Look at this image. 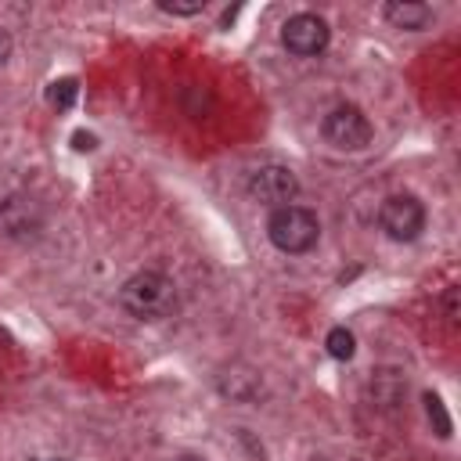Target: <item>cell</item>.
I'll list each match as a JSON object with an SVG mask.
<instances>
[{"label": "cell", "instance_id": "obj_1", "mask_svg": "<svg viewBox=\"0 0 461 461\" xmlns=\"http://www.w3.org/2000/svg\"><path fill=\"white\" fill-rule=\"evenodd\" d=\"M119 303L137 321H166V317L176 313L180 295H176L173 277H166L158 270H140V274H133V277L122 281Z\"/></svg>", "mask_w": 461, "mask_h": 461}, {"label": "cell", "instance_id": "obj_2", "mask_svg": "<svg viewBox=\"0 0 461 461\" xmlns=\"http://www.w3.org/2000/svg\"><path fill=\"white\" fill-rule=\"evenodd\" d=\"M267 238L277 252L285 256H303L310 252L317 241H321V220L303 209V205H281V209H270V220H267Z\"/></svg>", "mask_w": 461, "mask_h": 461}, {"label": "cell", "instance_id": "obj_3", "mask_svg": "<svg viewBox=\"0 0 461 461\" xmlns=\"http://www.w3.org/2000/svg\"><path fill=\"white\" fill-rule=\"evenodd\" d=\"M321 133H324V140H328L335 151H364V148L371 144V137H375L367 115H364L357 104H339V108H331V112L324 115V122H321Z\"/></svg>", "mask_w": 461, "mask_h": 461}, {"label": "cell", "instance_id": "obj_4", "mask_svg": "<svg viewBox=\"0 0 461 461\" xmlns=\"http://www.w3.org/2000/svg\"><path fill=\"white\" fill-rule=\"evenodd\" d=\"M378 227L393 241H414L425 230V205L414 194H389L378 209Z\"/></svg>", "mask_w": 461, "mask_h": 461}, {"label": "cell", "instance_id": "obj_5", "mask_svg": "<svg viewBox=\"0 0 461 461\" xmlns=\"http://www.w3.org/2000/svg\"><path fill=\"white\" fill-rule=\"evenodd\" d=\"M328 40H331V29H328V22H324L321 14H313V11L292 14V18L285 22V29H281V43H285L295 58H317V54L328 47Z\"/></svg>", "mask_w": 461, "mask_h": 461}, {"label": "cell", "instance_id": "obj_6", "mask_svg": "<svg viewBox=\"0 0 461 461\" xmlns=\"http://www.w3.org/2000/svg\"><path fill=\"white\" fill-rule=\"evenodd\" d=\"M249 194H252V202L270 205V209L292 205L299 194V176L288 166H259L249 176Z\"/></svg>", "mask_w": 461, "mask_h": 461}, {"label": "cell", "instance_id": "obj_7", "mask_svg": "<svg viewBox=\"0 0 461 461\" xmlns=\"http://www.w3.org/2000/svg\"><path fill=\"white\" fill-rule=\"evenodd\" d=\"M43 220L47 212L32 194H11L0 202V227L7 238H36L43 230Z\"/></svg>", "mask_w": 461, "mask_h": 461}, {"label": "cell", "instance_id": "obj_8", "mask_svg": "<svg viewBox=\"0 0 461 461\" xmlns=\"http://www.w3.org/2000/svg\"><path fill=\"white\" fill-rule=\"evenodd\" d=\"M371 400L378 411H400L407 400V375L400 367H378L371 375Z\"/></svg>", "mask_w": 461, "mask_h": 461}, {"label": "cell", "instance_id": "obj_9", "mask_svg": "<svg viewBox=\"0 0 461 461\" xmlns=\"http://www.w3.org/2000/svg\"><path fill=\"white\" fill-rule=\"evenodd\" d=\"M382 14L393 29H403V32H421L432 22V7L421 0H389L382 7Z\"/></svg>", "mask_w": 461, "mask_h": 461}, {"label": "cell", "instance_id": "obj_10", "mask_svg": "<svg viewBox=\"0 0 461 461\" xmlns=\"http://www.w3.org/2000/svg\"><path fill=\"white\" fill-rule=\"evenodd\" d=\"M216 389L223 400H234V403H249L263 393V378L252 371V367H234V371H223L216 378Z\"/></svg>", "mask_w": 461, "mask_h": 461}, {"label": "cell", "instance_id": "obj_11", "mask_svg": "<svg viewBox=\"0 0 461 461\" xmlns=\"http://www.w3.org/2000/svg\"><path fill=\"white\" fill-rule=\"evenodd\" d=\"M76 97H79V83H76L72 76H61V79H54V83L47 86V104H50V108H58V112L72 108V104H76Z\"/></svg>", "mask_w": 461, "mask_h": 461}, {"label": "cell", "instance_id": "obj_12", "mask_svg": "<svg viewBox=\"0 0 461 461\" xmlns=\"http://www.w3.org/2000/svg\"><path fill=\"white\" fill-rule=\"evenodd\" d=\"M324 346H328V353L335 357V360H353V353H357V335L349 331V328H331L328 331V339H324Z\"/></svg>", "mask_w": 461, "mask_h": 461}, {"label": "cell", "instance_id": "obj_13", "mask_svg": "<svg viewBox=\"0 0 461 461\" xmlns=\"http://www.w3.org/2000/svg\"><path fill=\"white\" fill-rule=\"evenodd\" d=\"M425 414H429L432 432H436L439 439H447V436H450V414H447V407H443V400H439L436 393H425Z\"/></svg>", "mask_w": 461, "mask_h": 461}, {"label": "cell", "instance_id": "obj_14", "mask_svg": "<svg viewBox=\"0 0 461 461\" xmlns=\"http://www.w3.org/2000/svg\"><path fill=\"white\" fill-rule=\"evenodd\" d=\"M209 104H212L209 90H202V86H187V90H184V112H187L191 119H205V115H209Z\"/></svg>", "mask_w": 461, "mask_h": 461}, {"label": "cell", "instance_id": "obj_15", "mask_svg": "<svg viewBox=\"0 0 461 461\" xmlns=\"http://www.w3.org/2000/svg\"><path fill=\"white\" fill-rule=\"evenodd\" d=\"M155 7H158V11H166V14L191 18V14H202V11H205V0H158Z\"/></svg>", "mask_w": 461, "mask_h": 461}, {"label": "cell", "instance_id": "obj_16", "mask_svg": "<svg viewBox=\"0 0 461 461\" xmlns=\"http://www.w3.org/2000/svg\"><path fill=\"white\" fill-rule=\"evenodd\" d=\"M72 148H76V151H94V148H97V137L86 133V130H76V133H72Z\"/></svg>", "mask_w": 461, "mask_h": 461}, {"label": "cell", "instance_id": "obj_17", "mask_svg": "<svg viewBox=\"0 0 461 461\" xmlns=\"http://www.w3.org/2000/svg\"><path fill=\"white\" fill-rule=\"evenodd\" d=\"M443 306H447V317L457 321V288H447L443 292Z\"/></svg>", "mask_w": 461, "mask_h": 461}, {"label": "cell", "instance_id": "obj_18", "mask_svg": "<svg viewBox=\"0 0 461 461\" xmlns=\"http://www.w3.org/2000/svg\"><path fill=\"white\" fill-rule=\"evenodd\" d=\"M11 47H14V43H11V32L0 25V68L7 65V58H11Z\"/></svg>", "mask_w": 461, "mask_h": 461}, {"label": "cell", "instance_id": "obj_19", "mask_svg": "<svg viewBox=\"0 0 461 461\" xmlns=\"http://www.w3.org/2000/svg\"><path fill=\"white\" fill-rule=\"evenodd\" d=\"M173 461H205L202 454H180V457H173Z\"/></svg>", "mask_w": 461, "mask_h": 461}, {"label": "cell", "instance_id": "obj_20", "mask_svg": "<svg viewBox=\"0 0 461 461\" xmlns=\"http://www.w3.org/2000/svg\"><path fill=\"white\" fill-rule=\"evenodd\" d=\"M61 461H65V457H61Z\"/></svg>", "mask_w": 461, "mask_h": 461}]
</instances>
